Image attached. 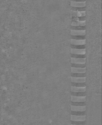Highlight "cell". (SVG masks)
Wrapping results in <instances>:
<instances>
[{"mask_svg":"<svg viewBox=\"0 0 102 125\" xmlns=\"http://www.w3.org/2000/svg\"><path fill=\"white\" fill-rule=\"evenodd\" d=\"M70 90L73 92H84L86 91V86H71Z\"/></svg>","mask_w":102,"mask_h":125,"instance_id":"5b68a950","label":"cell"},{"mask_svg":"<svg viewBox=\"0 0 102 125\" xmlns=\"http://www.w3.org/2000/svg\"><path fill=\"white\" fill-rule=\"evenodd\" d=\"M71 82L75 83H85L86 81V77H76L71 76L70 78Z\"/></svg>","mask_w":102,"mask_h":125,"instance_id":"30bf717a","label":"cell"},{"mask_svg":"<svg viewBox=\"0 0 102 125\" xmlns=\"http://www.w3.org/2000/svg\"><path fill=\"white\" fill-rule=\"evenodd\" d=\"M74 113H72L71 115H85V111L84 112H73Z\"/></svg>","mask_w":102,"mask_h":125,"instance_id":"9a60e30c","label":"cell"},{"mask_svg":"<svg viewBox=\"0 0 102 125\" xmlns=\"http://www.w3.org/2000/svg\"><path fill=\"white\" fill-rule=\"evenodd\" d=\"M85 43V39L77 40L74 39H71L70 40V43L72 45H84Z\"/></svg>","mask_w":102,"mask_h":125,"instance_id":"7c38bea8","label":"cell"},{"mask_svg":"<svg viewBox=\"0 0 102 125\" xmlns=\"http://www.w3.org/2000/svg\"><path fill=\"white\" fill-rule=\"evenodd\" d=\"M70 110L73 112H84L86 110V106L71 105Z\"/></svg>","mask_w":102,"mask_h":125,"instance_id":"7a4b0ae2","label":"cell"},{"mask_svg":"<svg viewBox=\"0 0 102 125\" xmlns=\"http://www.w3.org/2000/svg\"><path fill=\"white\" fill-rule=\"evenodd\" d=\"M71 101L73 103H84L86 101V96H71Z\"/></svg>","mask_w":102,"mask_h":125,"instance_id":"6da1fadb","label":"cell"},{"mask_svg":"<svg viewBox=\"0 0 102 125\" xmlns=\"http://www.w3.org/2000/svg\"><path fill=\"white\" fill-rule=\"evenodd\" d=\"M70 34L72 36H84L86 34V30L71 29Z\"/></svg>","mask_w":102,"mask_h":125,"instance_id":"8992f818","label":"cell"},{"mask_svg":"<svg viewBox=\"0 0 102 125\" xmlns=\"http://www.w3.org/2000/svg\"><path fill=\"white\" fill-rule=\"evenodd\" d=\"M71 72L72 73H85L86 68L84 67H71Z\"/></svg>","mask_w":102,"mask_h":125,"instance_id":"52a82bcc","label":"cell"},{"mask_svg":"<svg viewBox=\"0 0 102 125\" xmlns=\"http://www.w3.org/2000/svg\"><path fill=\"white\" fill-rule=\"evenodd\" d=\"M70 124L76 125H85V121H83V122L71 121Z\"/></svg>","mask_w":102,"mask_h":125,"instance_id":"5bb4252c","label":"cell"},{"mask_svg":"<svg viewBox=\"0 0 102 125\" xmlns=\"http://www.w3.org/2000/svg\"><path fill=\"white\" fill-rule=\"evenodd\" d=\"M86 24L85 20L84 21H72L71 23V26H85Z\"/></svg>","mask_w":102,"mask_h":125,"instance_id":"4fadbf2b","label":"cell"},{"mask_svg":"<svg viewBox=\"0 0 102 125\" xmlns=\"http://www.w3.org/2000/svg\"><path fill=\"white\" fill-rule=\"evenodd\" d=\"M70 52L73 54L76 55H84L86 53L85 48L83 49H76V48H71Z\"/></svg>","mask_w":102,"mask_h":125,"instance_id":"9c48e42d","label":"cell"},{"mask_svg":"<svg viewBox=\"0 0 102 125\" xmlns=\"http://www.w3.org/2000/svg\"><path fill=\"white\" fill-rule=\"evenodd\" d=\"M71 121L83 122L85 121V115H70Z\"/></svg>","mask_w":102,"mask_h":125,"instance_id":"3957f363","label":"cell"},{"mask_svg":"<svg viewBox=\"0 0 102 125\" xmlns=\"http://www.w3.org/2000/svg\"><path fill=\"white\" fill-rule=\"evenodd\" d=\"M70 125H72V124H70Z\"/></svg>","mask_w":102,"mask_h":125,"instance_id":"e0dca14e","label":"cell"},{"mask_svg":"<svg viewBox=\"0 0 102 125\" xmlns=\"http://www.w3.org/2000/svg\"><path fill=\"white\" fill-rule=\"evenodd\" d=\"M70 5L72 7H83L86 5V1H70Z\"/></svg>","mask_w":102,"mask_h":125,"instance_id":"277c9868","label":"cell"},{"mask_svg":"<svg viewBox=\"0 0 102 125\" xmlns=\"http://www.w3.org/2000/svg\"><path fill=\"white\" fill-rule=\"evenodd\" d=\"M71 15L72 17H84L86 15V12L85 11H74L71 10Z\"/></svg>","mask_w":102,"mask_h":125,"instance_id":"8fae6325","label":"cell"},{"mask_svg":"<svg viewBox=\"0 0 102 125\" xmlns=\"http://www.w3.org/2000/svg\"><path fill=\"white\" fill-rule=\"evenodd\" d=\"M86 62L85 58H71V62L74 64H85Z\"/></svg>","mask_w":102,"mask_h":125,"instance_id":"ba28073f","label":"cell"},{"mask_svg":"<svg viewBox=\"0 0 102 125\" xmlns=\"http://www.w3.org/2000/svg\"><path fill=\"white\" fill-rule=\"evenodd\" d=\"M72 20H75V21H80L79 20V18H78V17H76V18H74V19H73Z\"/></svg>","mask_w":102,"mask_h":125,"instance_id":"2e32d148","label":"cell"}]
</instances>
